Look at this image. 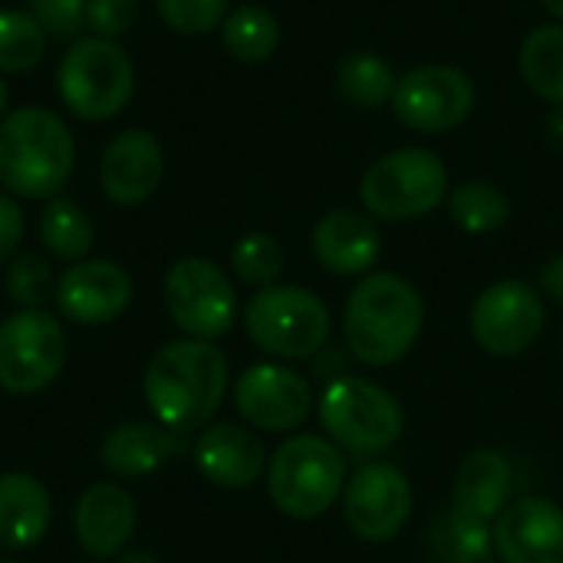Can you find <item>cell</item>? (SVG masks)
Returning <instances> with one entry per match:
<instances>
[{
	"instance_id": "obj_1",
	"label": "cell",
	"mask_w": 563,
	"mask_h": 563,
	"mask_svg": "<svg viewBox=\"0 0 563 563\" xmlns=\"http://www.w3.org/2000/svg\"><path fill=\"white\" fill-rule=\"evenodd\" d=\"M145 406L175 435L205 429L228 393V360L211 340H172L145 366Z\"/></svg>"
},
{
	"instance_id": "obj_2",
	"label": "cell",
	"mask_w": 563,
	"mask_h": 563,
	"mask_svg": "<svg viewBox=\"0 0 563 563\" xmlns=\"http://www.w3.org/2000/svg\"><path fill=\"white\" fill-rule=\"evenodd\" d=\"M426 323L419 290L389 271L366 274L346 297L343 333L350 353L366 366H393L409 356Z\"/></svg>"
},
{
	"instance_id": "obj_3",
	"label": "cell",
	"mask_w": 563,
	"mask_h": 563,
	"mask_svg": "<svg viewBox=\"0 0 563 563\" xmlns=\"http://www.w3.org/2000/svg\"><path fill=\"white\" fill-rule=\"evenodd\" d=\"M76 165L69 125L43 109L20 106L0 122V185L20 198H56Z\"/></svg>"
},
{
	"instance_id": "obj_4",
	"label": "cell",
	"mask_w": 563,
	"mask_h": 563,
	"mask_svg": "<svg viewBox=\"0 0 563 563\" xmlns=\"http://www.w3.org/2000/svg\"><path fill=\"white\" fill-rule=\"evenodd\" d=\"M346 488V459L333 439L290 435L267 459V495L274 508L294 521L327 515Z\"/></svg>"
},
{
	"instance_id": "obj_5",
	"label": "cell",
	"mask_w": 563,
	"mask_h": 563,
	"mask_svg": "<svg viewBox=\"0 0 563 563\" xmlns=\"http://www.w3.org/2000/svg\"><path fill=\"white\" fill-rule=\"evenodd\" d=\"M244 330L251 343L274 360H310L317 356L330 340V310L327 303L294 284H271L261 287L247 310H244Z\"/></svg>"
},
{
	"instance_id": "obj_6",
	"label": "cell",
	"mask_w": 563,
	"mask_h": 563,
	"mask_svg": "<svg viewBox=\"0 0 563 563\" xmlns=\"http://www.w3.org/2000/svg\"><path fill=\"white\" fill-rule=\"evenodd\" d=\"M56 89L66 109L86 122L112 119L125 109L135 89L129 53L106 36H79L59 59Z\"/></svg>"
},
{
	"instance_id": "obj_7",
	"label": "cell",
	"mask_w": 563,
	"mask_h": 563,
	"mask_svg": "<svg viewBox=\"0 0 563 563\" xmlns=\"http://www.w3.org/2000/svg\"><path fill=\"white\" fill-rule=\"evenodd\" d=\"M317 416L330 439L353 455H379L396 445L406 429L399 399L363 376H336L320 393Z\"/></svg>"
},
{
	"instance_id": "obj_8",
	"label": "cell",
	"mask_w": 563,
	"mask_h": 563,
	"mask_svg": "<svg viewBox=\"0 0 563 563\" xmlns=\"http://www.w3.org/2000/svg\"><path fill=\"white\" fill-rule=\"evenodd\" d=\"M449 198V168L429 148H396L376 158L363 181L360 201L379 221H416Z\"/></svg>"
},
{
	"instance_id": "obj_9",
	"label": "cell",
	"mask_w": 563,
	"mask_h": 563,
	"mask_svg": "<svg viewBox=\"0 0 563 563\" xmlns=\"http://www.w3.org/2000/svg\"><path fill=\"white\" fill-rule=\"evenodd\" d=\"M165 307L191 340H218L238 320V290L208 257H181L165 274Z\"/></svg>"
},
{
	"instance_id": "obj_10",
	"label": "cell",
	"mask_w": 563,
	"mask_h": 563,
	"mask_svg": "<svg viewBox=\"0 0 563 563\" xmlns=\"http://www.w3.org/2000/svg\"><path fill=\"white\" fill-rule=\"evenodd\" d=\"M66 366V333L46 310H16L0 323V389L33 396Z\"/></svg>"
},
{
	"instance_id": "obj_11",
	"label": "cell",
	"mask_w": 563,
	"mask_h": 563,
	"mask_svg": "<svg viewBox=\"0 0 563 563\" xmlns=\"http://www.w3.org/2000/svg\"><path fill=\"white\" fill-rule=\"evenodd\" d=\"M475 79L449 63H426L399 76L393 92L396 119L422 135H439L462 125L475 109Z\"/></svg>"
},
{
	"instance_id": "obj_12",
	"label": "cell",
	"mask_w": 563,
	"mask_h": 563,
	"mask_svg": "<svg viewBox=\"0 0 563 563\" xmlns=\"http://www.w3.org/2000/svg\"><path fill=\"white\" fill-rule=\"evenodd\" d=\"M541 330L544 303L528 280H498L482 290L472 307V336L485 353L498 360L528 353Z\"/></svg>"
},
{
	"instance_id": "obj_13",
	"label": "cell",
	"mask_w": 563,
	"mask_h": 563,
	"mask_svg": "<svg viewBox=\"0 0 563 563\" xmlns=\"http://www.w3.org/2000/svg\"><path fill=\"white\" fill-rule=\"evenodd\" d=\"M340 501L353 534L369 544L396 541L406 531L416 505L409 478L386 462L363 465L360 472H353V478H346Z\"/></svg>"
},
{
	"instance_id": "obj_14",
	"label": "cell",
	"mask_w": 563,
	"mask_h": 563,
	"mask_svg": "<svg viewBox=\"0 0 563 563\" xmlns=\"http://www.w3.org/2000/svg\"><path fill=\"white\" fill-rule=\"evenodd\" d=\"M234 406L251 429L294 432L313 412V389L284 363H257L238 376Z\"/></svg>"
},
{
	"instance_id": "obj_15",
	"label": "cell",
	"mask_w": 563,
	"mask_h": 563,
	"mask_svg": "<svg viewBox=\"0 0 563 563\" xmlns=\"http://www.w3.org/2000/svg\"><path fill=\"white\" fill-rule=\"evenodd\" d=\"M492 538L501 563H563V508L541 495L518 498L495 518Z\"/></svg>"
},
{
	"instance_id": "obj_16",
	"label": "cell",
	"mask_w": 563,
	"mask_h": 563,
	"mask_svg": "<svg viewBox=\"0 0 563 563\" xmlns=\"http://www.w3.org/2000/svg\"><path fill=\"white\" fill-rule=\"evenodd\" d=\"M53 300L69 323L102 327L129 310L132 277L115 261H76L56 280Z\"/></svg>"
},
{
	"instance_id": "obj_17",
	"label": "cell",
	"mask_w": 563,
	"mask_h": 563,
	"mask_svg": "<svg viewBox=\"0 0 563 563\" xmlns=\"http://www.w3.org/2000/svg\"><path fill=\"white\" fill-rule=\"evenodd\" d=\"M135 498L112 482H99L89 485L73 511V531L79 548L96 558V561H109L125 554L132 534H135Z\"/></svg>"
},
{
	"instance_id": "obj_18",
	"label": "cell",
	"mask_w": 563,
	"mask_h": 563,
	"mask_svg": "<svg viewBox=\"0 0 563 563\" xmlns=\"http://www.w3.org/2000/svg\"><path fill=\"white\" fill-rule=\"evenodd\" d=\"M162 172H165V155L155 135L142 129H129L109 142L99 165V181L109 201L132 208L155 195Z\"/></svg>"
},
{
	"instance_id": "obj_19",
	"label": "cell",
	"mask_w": 563,
	"mask_h": 563,
	"mask_svg": "<svg viewBox=\"0 0 563 563\" xmlns=\"http://www.w3.org/2000/svg\"><path fill=\"white\" fill-rule=\"evenodd\" d=\"M195 465L211 485L228 492H244L257 485V478L267 472V452L254 432L231 422H218L198 435Z\"/></svg>"
},
{
	"instance_id": "obj_20",
	"label": "cell",
	"mask_w": 563,
	"mask_h": 563,
	"mask_svg": "<svg viewBox=\"0 0 563 563\" xmlns=\"http://www.w3.org/2000/svg\"><path fill=\"white\" fill-rule=\"evenodd\" d=\"M313 254L320 267H327L336 277H353V274H369L383 254V238L379 228L350 208H336L323 214L313 228Z\"/></svg>"
},
{
	"instance_id": "obj_21",
	"label": "cell",
	"mask_w": 563,
	"mask_h": 563,
	"mask_svg": "<svg viewBox=\"0 0 563 563\" xmlns=\"http://www.w3.org/2000/svg\"><path fill=\"white\" fill-rule=\"evenodd\" d=\"M53 521V498L46 485L26 472L0 475V548H36Z\"/></svg>"
},
{
	"instance_id": "obj_22",
	"label": "cell",
	"mask_w": 563,
	"mask_h": 563,
	"mask_svg": "<svg viewBox=\"0 0 563 563\" xmlns=\"http://www.w3.org/2000/svg\"><path fill=\"white\" fill-rule=\"evenodd\" d=\"M511 462L498 449H475L455 472L452 488V508L475 518V521H495L511 498Z\"/></svg>"
},
{
	"instance_id": "obj_23",
	"label": "cell",
	"mask_w": 563,
	"mask_h": 563,
	"mask_svg": "<svg viewBox=\"0 0 563 563\" xmlns=\"http://www.w3.org/2000/svg\"><path fill=\"white\" fill-rule=\"evenodd\" d=\"M181 449V435L158 422H122L102 439V465L115 478H145L172 462Z\"/></svg>"
},
{
	"instance_id": "obj_24",
	"label": "cell",
	"mask_w": 563,
	"mask_h": 563,
	"mask_svg": "<svg viewBox=\"0 0 563 563\" xmlns=\"http://www.w3.org/2000/svg\"><path fill=\"white\" fill-rule=\"evenodd\" d=\"M429 548L439 563H495L492 525L475 521L455 508L442 511L429 528Z\"/></svg>"
},
{
	"instance_id": "obj_25",
	"label": "cell",
	"mask_w": 563,
	"mask_h": 563,
	"mask_svg": "<svg viewBox=\"0 0 563 563\" xmlns=\"http://www.w3.org/2000/svg\"><path fill=\"white\" fill-rule=\"evenodd\" d=\"M518 66L531 92L563 109V23L534 26L521 43Z\"/></svg>"
},
{
	"instance_id": "obj_26",
	"label": "cell",
	"mask_w": 563,
	"mask_h": 563,
	"mask_svg": "<svg viewBox=\"0 0 563 563\" xmlns=\"http://www.w3.org/2000/svg\"><path fill=\"white\" fill-rule=\"evenodd\" d=\"M396 69L376 56V53H350L343 56V63L336 66V89L346 102L360 106V109H379L393 102L396 92Z\"/></svg>"
},
{
	"instance_id": "obj_27",
	"label": "cell",
	"mask_w": 563,
	"mask_h": 563,
	"mask_svg": "<svg viewBox=\"0 0 563 563\" xmlns=\"http://www.w3.org/2000/svg\"><path fill=\"white\" fill-rule=\"evenodd\" d=\"M445 208L468 234H492L511 218V198L495 181H462L459 188H449Z\"/></svg>"
},
{
	"instance_id": "obj_28",
	"label": "cell",
	"mask_w": 563,
	"mask_h": 563,
	"mask_svg": "<svg viewBox=\"0 0 563 563\" xmlns=\"http://www.w3.org/2000/svg\"><path fill=\"white\" fill-rule=\"evenodd\" d=\"M221 43L234 59L261 63V59L274 56V49L280 43V23L271 10H264L257 3H244L224 16Z\"/></svg>"
},
{
	"instance_id": "obj_29",
	"label": "cell",
	"mask_w": 563,
	"mask_h": 563,
	"mask_svg": "<svg viewBox=\"0 0 563 563\" xmlns=\"http://www.w3.org/2000/svg\"><path fill=\"white\" fill-rule=\"evenodd\" d=\"M40 241L56 261H82L92 251L96 231L79 205L66 198H49L40 218Z\"/></svg>"
},
{
	"instance_id": "obj_30",
	"label": "cell",
	"mask_w": 563,
	"mask_h": 563,
	"mask_svg": "<svg viewBox=\"0 0 563 563\" xmlns=\"http://www.w3.org/2000/svg\"><path fill=\"white\" fill-rule=\"evenodd\" d=\"M46 53V33L26 10H0V69L26 73Z\"/></svg>"
},
{
	"instance_id": "obj_31",
	"label": "cell",
	"mask_w": 563,
	"mask_h": 563,
	"mask_svg": "<svg viewBox=\"0 0 563 563\" xmlns=\"http://www.w3.org/2000/svg\"><path fill=\"white\" fill-rule=\"evenodd\" d=\"M231 267L234 274L251 287H271L277 284L284 271V247L267 231H251L231 247Z\"/></svg>"
},
{
	"instance_id": "obj_32",
	"label": "cell",
	"mask_w": 563,
	"mask_h": 563,
	"mask_svg": "<svg viewBox=\"0 0 563 563\" xmlns=\"http://www.w3.org/2000/svg\"><path fill=\"white\" fill-rule=\"evenodd\" d=\"M7 294L20 310H43V303L56 294L49 264L40 254H16L7 271Z\"/></svg>"
},
{
	"instance_id": "obj_33",
	"label": "cell",
	"mask_w": 563,
	"mask_h": 563,
	"mask_svg": "<svg viewBox=\"0 0 563 563\" xmlns=\"http://www.w3.org/2000/svg\"><path fill=\"white\" fill-rule=\"evenodd\" d=\"M155 7L168 30L188 36H201L228 16V0H155Z\"/></svg>"
},
{
	"instance_id": "obj_34",
	"label": "cell",
	"mask_w": 563,
	"mask_h": 563,
	"mask_svg": "<svg viewBox=\"0 0 563 563\" xmlns=\"http://www.w3.org/2000/svg\"><path fill=\"white\" fill-rule=\"evenodd\" d=\"M26 13L56 40H76L86 26V0H30Z\"/></svg>"
},
{
	"instance_id": "obj_35",
	"label": "cell",
	"mask_w": 563,
	"mask_h": 563,
	"mask_svg": "<svg viewBox=\"0 0 563 563\" xmlns=\"http://www.w3.org/2000/svg\"><path fill=\"white\" fill-rule=\"evenodd\" d=\"M139 16V0H86V26L92 36L115 40Z\"/></svg>"
},
{
	"instance_id": "obj_36",
	"label": "cell",
	"mask_w": 563,
	"mask_h": 563,
	"mask_svg": "<svg viewBox=\"0 0 563 563\" xmlns=\"http://www.w3.org/2000/svg\"><path fill=\"white\" fill-rule=\"evenodd\" d=\"M23 228H26L23 208L13 198L0 195V264L16 254V247L23 241Z\"/></svg>"
},
{
	"instance_id": "obj_37",
	"label": "cell",
	"mask_w": 563,
	"mask_h": 563,
	"mask_svg": "<svg viewBox=\"0 0 563 563\" xmlns=\"http://www.w3.org/2000/svg\"><path fill=\"white\" fill-rule=\"evenodd\" d=\"M538 284L541 290L563 307V254H554L541 271H538Z\"/></svg>"
},
{
	"instance_id": "obj_38",
	"label": "cell",
	"mask_w": 563,
	"mask_h": 563,
	"mask_svg": "<svg viewBox=\"0 0 563 563\" xmlns=\"http://www.w3.org/2000/svg\"><path fill=\"white\" fill-rule=\"evenodd\" d=\"M119 563H158V558L148 551H129V554H119Z\"/></svg>"
},
{
	"instance_id": "obj_39",
	"label": "cell",
	"mask_w": 563,
	"mask_h": 563,
	"mask_svg": "<svg viewBox=\"0 0 563 563\" xmlns=\"http://www.w3.org/2000/svg\"><path fill=\"white\" fill-rule=\"evenodd\" d=\"M544 3V10L558 20V23H563V0H541Z\"/></svg>"
},
{
	"instance_id": "obj_40",
	"label": "cell",
	"mask_w": 563,
	"mask_h": 563,
	"mask_svg": "<svg viewBox=\"0 0 563 563\" xmlns=\"http://www.w3.org/2000/svg\"><path fill=\"white\" fill-rule=\"evenodd\" d=\"M3 112H7V82L0 79V122H3Z\"/></svg>"
},
{
	"instance_id": "obj_41",
	"label": "cell",
	"mask_w": 563,
	"mask_h": 563,
	"mask_svg": "<svg viewBox=\"0 0 563 563\" xmlns=\"http://www.w3.org/2000/svg\"><path fill=\"white\" fill-rule=\"evenodd\" d=\"M554 135H558V139L563 142V112L558 115V119H554Z\"/></svg>"
},
{
	"instance_id": "obj_42",
	"label": "cell",
	"mask_w": 563,
	"mask_h": 563,
	"mask_svg": "<svg viewBox=\"0 0 563 563\" xmlns=\"http://www.w3.org/2000/svg\"><path fill=\"white\" fill-rule=\"evenodd\" d=\"M0 563H16V561H0Z\"/></svg>"
}]
</instances>
